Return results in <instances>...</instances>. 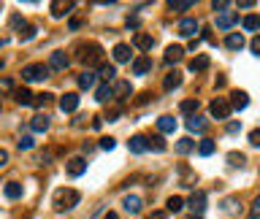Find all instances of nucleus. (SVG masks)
I'll list each match as a JSON object with an SVG mask.
<instances>
[{
	"label": "nucleus",
	"mask_w": 260,
	"mask_h": 219,
	"mask_svg": "<svg viewBox=\"0 0 260 219\" xmlns=\"http://www.w3.org/2000/svg\"><path fill=\"white\" fill-rule=\"evenodd\" d=\"M114 97V87H108V84H101V87L95 89V100L98 103H108Z\"/></svg>",
	"instance_id": "nucleus-21"
},
{
	"label": "nucleus",
	"mask_w": 260,
	"mask_h": 219,
	"mask_svg": "<svg viewBox=\"0 0 260 219\" xmlns=\"http://www.w3.org/2000/svg\"><path fill=\"white\" fill-rule=\"evenodd\" d=\"M79 27H82V19H76V16H73V19H71V30H79Z\"/></svg>",
	"instance_id": "nucleus-53"
},
{
	"label": "nucleus",
	"mask_w": 260,
	"mask_h": 219,
	"mask_svg": "<svg viewBox=\"0 0 260 219\" xmlns=\"http://www.w3.org/2000/svg\"><path fill=\"white\" fill-rule=\"evenodd\" d=\"M209 111H211V117H214V119L222 122V119L230 117V111H233V108H230V100H225V97H214V100H211V106H209Z\"/></svg>",
	"instance_id": "nucleus-3"
},
{
	"label": "nucleus",
	"mask_w": 260,
	"mask_h": 219,
	"mask_svg": "<svg viewBox=\"0 0 260 219\" xmlns=\"http://www.w3.org/2000/svg\"><path fill=\"white\" fill-rule=\"evenodd\" d=\"M52 68L44 65V62H33V65H25L22 68V79L25 82H44L46 76H49Z\"/></svg>",
	"instance_id": "nucleus-2"
},
{
	"label": "nucleus",
	"mask_w": 260,
	"mask_h": 219,
	"mask_svg": "<svg viewBox=\"0 0 260 219\" xmlns=\"http://www.w3.org/2000/svg\"><path fill=\"white\" fill-rule=\"evenodd\" d=\"M114 95L122 97V100H125V97H130L133 95V84L130 82H122V79H119V82H114Z\"/></svg>",
	"instance_id": "nucleus-19"
},
{
	"label": "nucleus",
	"mask_w": 260,
	"mask_h": 219,
	"mask_svg": "<svg viewBox=\"0 0 260 219\" xmlns=\"http://www.w3.org/2000/svg\"><path fill=\"white\" fill-rule=\"evenodd\" d=\"M71 8H73V3H52V16L54 19H60V16H65V14H71Z\"/></svg>",
	"instance_id": "nucleus-24"
},
{
	"label": "nucleus",
	"mask_w": 260,
	"mask_h": 219,
	"mask_svg": "<svg viewBox=\"0 0 260 219\" xmlns=\"http://www.w3.org/2000/svg\"><path fill=\"white\" fill-rule=\"evenodd\" d=\"M87 171V160L84 157H71L68 160V174L71 176H82Z\"/></svg>",
	"instance_id": "nucleus-14"
},
{
	"label": "nucleus",
	"mask_w": 260,
	"mask_h": 219,
	"mask_svg": "<svg viewBox=\"0 0 260 219\" xmlns=\"http://www.w3.org/2000/svg\"><path fill=\"white\" fill-rule=\"evenodd\" d=\"M211 65V60L206 54H198V57H193V60H190V71L193 73H198V71H206V68Z\"/></svg>",
	"instance_id": "nucleus-18"
},
{
	"label": "nucleus",
	"mask_w": 260,
	"mask_h": 219,
	"mask_svg": "<svg viewBox=\"0 0 260 219\" xmlns=\"http://www.w3.org/2000/svg\"><path fill=\"white\" fill-rule=\"evenodd\" d=\"M8 163V152H5V149H0V165H5Z\"/></svg>",
	"instance_id": "nucleus-52"
},
{
	"label": "nucleus",
	"mask_w": 260,
	"mask_h": 219,
	"mask_svg": "<svg viewBox=\"0 0 260 219\" xmlns=\"http://www.w3.org/2000/svg\"><path fill=\"white\" fill-rule=\"evenodd\" d=\"M201 46V38H193V41H190V51H195Z\"/></svg>",
	"instance_id": "nucleus-54"
},
{
	"label": "nucleus",
	"mask_w": 260,
	"mask_h": 219,
	"mask_svg": "<svg viewBox=\"0 0 260 219\" xmlns=\"http://www.w3.org/2000/svg\"><path fill=\"white\" fill-rule=\"evenodd\" d=\"M176 154H190L195 149V138H182V141H176Z\"/></svg>",
	"instance_id": "nucleus-28"
},
{
	"label": "nucleus",
	"mask_w": 260,
	"mask_h": 219,
	"mask_svg": "<svg viewBox=\"0 0 260 219\" xmlns=\"http://www.w3.org/2000/svg\"><path fill=\"white\" fill-rule=\"evenodd\" d=\"M149 100H152V92H144V95L138 97V106H144V103H149Z\"/></svg>",
	"instance_id": "nucleus-51"
},
{
	"label": "nucleus",
	"mask_w": 260,
	"mask_h": 219,
	"mask_svg": "<svg viewBox=\"0 0 260 219\" xmlns=\"http://www.w3.org/2000/svg\"><path fill=\"white\" fill-rule=\"evenodd\" d=\"M252 5H255L252 0H241V3H239V8H252Z\"/></svg>",
	"instance_id": "nucleus-56"
},
{
	"label": "nucleus",
	"mask_w": 260,
	"mask_h": 219,
	"mask_svg": "<svg viewBox=\"0 0 260 219\" xmlns=\"http://www.w3.org/2000/svg\"><path fill=\"white\" fill-rule=\"evenodd\" d=\"M16 146H19V152H27V149H33V138L30 135H22Z\"/></svg>",
	"instance_id": "nucleus-40"
},
{
	"label": "nucleus",
	"mask_w": 260,
	"mask_h": 219,
	"mask_svg": "<svg viewBox=\"0 0 260 219\" xmlns=\"http://www.w3.org/2000/svg\"><path fill=\"white\" fill-rule=\"evenodd\" d=\"M141 209H144V200L138 198V195H130V198H125V211H128V214H138Z\"/></svg>",
	"instance_id": "nucleus-20"
},
{
	"label": "nucleus",
	"mask_w": 260,
	"mask_h": 219,
	"mask_svg": "<svg viewBox=\"0 0 260 219\" xmlns=\"http://www.w3.org/2000/svg\"><path fill=\"white\" fill-rule=\"evenodd\" d=\"M157 130L160 132H173V130H176V119L168 117V114H165V117H160L157 119Z\"/></svg>",
	"instance_id": "nucleus-25"
},
{
	"label": "nucleus",
	"mask_w": 260,
	"mask_h": 219,
	"mask_svg": "<svg viewBox=\"0 0 260 219\" xmlns=\"http://www.w3.org/2000/svg\"><path fill=\"white\" fill-rule=\"evenodd\" d=\"M14 95H16V103H19V106H36V92H30V89H16Z\"/></svg>",
	"instance_id": "nucleus-17"
},
{
	"label": "nucleus",
	"mask_w": 260,
	"mask_h": 219,
	"mask_svg": "<svg viewBox=\"0 0 260 219\" xmlns=\"http://www.w3.org/2000/svg\"><path fill=\"white\" fill-rule=\"evenodd\" d=\"M182 57H184V49H182V46H176V44H171L168 49H165V57H163V60H165V65H176Z\"/></svg>",
	"instance_id": "nucleus-9"
},
{
	"label": "nucleus",
	"mask_w": 260,
	"mask_h": 219,
	"mask_svg": "<svg viewBox=\"0 0 260 219\" xmlns=\"http://www.w3.org/2000/svg\"><path fill=\"white\" fill-rule=\"evenodd\" d=\"M119 117H122V106H111V108L106 111V117H103V119H106V122H117Z\"/></svg>",
	"instance_id": "nucleus-38"
},
{
	"label": "nucleus",
	"mask_w": 260,
	"mask_h": 219,
	"mask_svg": "<svg viewBox=\"0 0 260 219\" xmlns=\"http://www.w3.org/2000/svg\"><path fill=\"white\" fill-rule=\"evenodd\" d=\"M239 128H241L239 122H230V125H228V132H239Z\"/></svg>",
	"instance_id": "nucleus-55"
},
{
	"label": "nucleus",
	"mask_w": 260,
	"mask_h": 219,
	"mask_svg": "<svg viewBox=\"0 0 260 219\" xmlns=\"http://www.w3.org/2000/svg\"><path fill=\"white\" fill-rule=\"evenodd\" d=\"M133 46H136V49H141V51H149L155 46V38L147 36V33H136V36H133Z\"/></svg>",
	"instance_id": "nucleus-12"
},
{
	"label": "nucleus",
	"mask_w": 260,
	"mask_h": 219,
	"mask_svg": "<svg viewBox=\"0 0 260 219\" xmlns=\"http://www.w3.org/2000/svg\"><path fill=\"white\" fill-rule=\"evenodd\" d=\"M82 60H84V65L90 68V65H101V60H103V49L98 44H90V46H84V54H82Z\"/></svg>",
	"instance_id": "nucleus-4"
},
{
	"label": "nucleus",
	"mask_w": 260,
	"mask_h": 219,
	"mask_svg": "<svg viewBox=\"0 0 260 219\" xmlns=\"http://www.w3.org/2000/svg\"><path fill=\"white\" fill-rule=\"evenodd\" d=\"M33 130H36V132H46V130H49V117H46V114L33 117Z\"/></svg>",
	"instance_id": "nucleus-29"
},
{
	"label": "nucleus",
	"mask_w": 260,
	"mask_h": 219,
	"mask_svg": "<svg viewBox=\"0 0 260 219\" xmlns=\"http://www.w3.org/2000/svg\"><path fill=\"white\" fill-rule=\"evenodd\" d=\"M11 27H16V30H19V36H22V27H25V19H22L19 14H14V16H11Z\"/></svg>",
	"instance_id": "nucleus-43"
},
{
	"label": "nucleus",
	"mask_w": 260,
	"mask_h": 219,
	"mask_svg": "<svg viewBox=\"0 0 260 219\" xmlns=\"http://www.w3.org/2000/svg\"><path fill=\"white\" fill-rule=\"evenodd\" d=\"M228 5H230L228 0H214V3H211V8H214V11H219V14H225V11H230Z\"/></svg>",
	"instance_id": "nucleus-42"
},
{
	"label": "nucleus",
	"mask_w": 260,
	"mask_h": 219,
	"mask_svg": "<svg viewBox=\"0 0 260 219\" xmlns=\"http://www.w3.org/2000/svg\"><path fill=\"white\" fill-rule=\"evenodd\" d=\"M225 46H228V49H233V51H239L241 46H244V36H241V33H230V36L225 38Z\"/></svg>",
	"instance_id": "nucleus-26"
},
{
	"label": "nucleus",
	"mask_w": 260,
	"mask_h": 219,
	"mask_svg": "<svg viewBox=\"0 0 260 219\" xmlns=\"http://www.w3.org/2000/svg\"><path fill=\"white\" fill-rule=\"evenodd\" d=\"M247 103H250V97H247V92L244 89H236L233 95H230V108H247Z\"/></svg>",
	"instance_id": "nucleus-16"
},
{
	"label": "nucleus",
	"mask_w": 260,
	"mask_h": 219,
	"mask_svg": "<svg viewBox=\"0 0 260 219\" xmlns=\"http://www.w3.org/2000/svg\"><path fill=\"white\" fill-rule=\"evenodd\" d=\"M3 192H5V198L8 200H16V198H22V184L19 181H8L3 187Z\"/></svg>",
	"instance_id": "nucleus-23"
},
{
	"label": "nucleus",
	"mask_w": 260,
	"mask_h": 219,
	"mask_svg": "<svg viewBox=\"0 0 260 219\" xmlns=\"http://www.w3.org/2000/svg\"><path fill=\"white\" fill-rule=\"evenodd\" d=\"M187 206L193 209L195 217H201L204 214V209H206V192H193L190 195V200H187Z\"/></svg>",
	"instance_id": "nucleus-6"
},
{
	"label": "nucleus",
	"mask_w": 260,
	"mask_h": 219,
	"mask_svg": "<svg viewBox=\"0 0 260 219\" xmlns=\"http://www.w3.org/2000/svg\"><path fill=\"white\" fill-rule=\"evenodd\" d=\"M190 219H204V217H195V214H193V217H190Z\"/></svg>",
	"instance_id": "nucleus-58"
},
{
	"label": "nucleus",
	"mask_w": 260,
	"mask_h": 219,
	"mask_svg": "<svg viewBox=\"0 0 260 219\" xmlns=\"http://www.w3.org/2000/svg\"><path fill=\"white\" fill-rule=\"evenodd\" d=\"M22 41H30V38H36V27H25V33H22Z\"/></svg>",
	"instance_id": "nucleus-46"
},
{
	"label": "nucleus",
	"mask_w": 260,
	"mask_h": 219,
	"mask_svg": "<svg viewBox=\"0 0 260 219\" xmlns=\"http://www.w3.org/2000/svg\"><path fill=\"white\" fill-rule=\"evenodd\" d=\"M103 219H119V217H117V214H114V211H108V214H106V217H103Z\"/></svg>",
	"instance_id": "nucleus-57"
},
{
	"label": "nucleus",
	"mask_w": 260,
	"mask_h": 219,
	"mask_svg": "<svg viewBox=\"0 0 260 219\" xmlns=\"http://www.w3.org/2000/svg\"><path fill=\"white\" fill-rule=\"evenodd\" d=\"M168 8H171V11H187V8H195V0H171Z\"/></svg>",
	"instance_id": "nucleus-34"
},
{
	"label": "nucleus",
	"mask_w": 260,
	"mask_h": 219,
	"mask_svg": "<svg viewBox=\"0 0 260 219\" xmlns=\"http://www.w3.org/2000/svg\"><path fill=\"white\" fill-rule=\"evenodd\" d=\"M228 163H230V165H239V168H241V165L247 163V157H244L241 152H230V154H228Z\"/></svg>",
	"instance_id": "nucleus-39"
},
{
	"label": "nucleus",
	"mask_w": 260,
	"mask_h": 219,
	"mask_svg": "<svg viewBox=\"0 0 260 219\" xmlns=\"http://www.w3.org/2000/svg\"><path fill=\"white\" fill-rule=\"evenodd\" d=\"M258 217H260V195L252 200V206H250V219H258Z\"/></svg>",
	"instance_id": "nucleus-41"
},
{
	"label": "nucleus",
	"mask_w": 260,
	"mask_h": 219,
	"mask_svg": "<svg viewBox=\"0 0 260 219\" xmlns=\"http://www.w3.org/2000/svg\"><path fill=\"white\" fill-rule=\"evenodd\" d=\"M79 198H82V195H79L76 189L62 187V189H57V192H54L52 203H54V209H57V211H68V209H73V206L79 203Z\"/></svg>",
	"instance_id": "nucleus-1"
},
{
	"label": "nucleus",
	"mask_w": 260,
	"mask_h": 219,
	"mask_svg": "<svg viewBox=\"0 0 260 219\" xmlns=\"http://www.w3.org/2000/svg\"><path fill=\"white\" fill-rule=\"evenodd\" d=\"M179 36H184V38H190V36H195V30H198V22L193 19V16H187V19H182L179 22Z\"/></svg>",
	"instance_id": "nucleus-11"
},
{
	"label": "nucleus",
	"mask_w": 260,
	"mask_h": 219,
	"mask_svg": "<svg viewBox=\"0 0 260 219\" xmlns=\"http://www.w3.org/2000/svg\"><path fill=\"white\" fill-rule=\"evenodd\" d=\"M0 46H3V41H0Z\"/></svg>",
	"instance_id": "nucleus-60"
},
{
	"label": "nucleus",
	"mask_w": 260,
	"mask_h": 219,
	"mask_svg": "<svg viewBox=\"0 0 260 219\" xmlns=\"http://www.w3.org/2000/svg\"><path fill=\"white\" fill-rule=\"evenodd\" d=\"M79 87H82V89H92V87H95V73L84 71L82 76H79Z\"/></svg>",
	"instance_id": "nucleus-31"
},
{
	"label": "nucleus",
	"mask_w": 260,
	"mask_h": 219,
	"mask_svg": "<svg viewBox=\"0 0 260 219\" xmlns=\"http://www.w3.org/2000/svg\"><path fill=\"white\" fill-rule=\"evenodd\" d=\"M206 128H209V122H206L204 117H198V114H195V117H187V130L190 132H206Z\"/></svg>",
	"instance_id": "nucleus-15"
},
{
	"label": "nucleus",
	"mask_w": 260,
	"mask_h": 219,
	"mask_svg": "<svg viewBox=\"0 0 260 219\" xmlns=\"http://www.w3.org/2000/svg\"><path fill=\"white\" fill-rule=\"evenodd\" d=\"M11 89H14L11 79H0V92H11Z\"/></svg>",
	"instance_id": "nucleus-47"
},
{
	"label": "nucleus",
	"mask_w": 260,
	"mask_h": 219,
	"mask_svg": "<svg viewBox=\"0 0 260 219\" xmlns=\"http://www.w3.org/2000/svg\"><path fill=\"white\" fill-rule=\"evenodd\" d=\"M147 143H149V149H155V152H165V141H163L160 135L147 138Z\"/></svg>",
	"instance_id": "nucleus-36"
},
{
	"label": "nucleus",
	"mask_w": 260,
	"mask_h": 219,
	"mask_svg": "<svg viewBox=\"0 0 260 219\" xmlns=\"http://www.w3.org/2000/svg\"><path fill=\"white\" fill-rule=\"evenodd\" d=\"M49 100H52V97L46 95V92H44V95H36V106H46Z\"/></svg>",
	"instance_id": "nucleus-49"
},
{
	"label": "nucleus",
	"mask_w": 260,
	"mask_h": 219,
	"mask_svg": "<svg viewBox=\"0 0 260 219\" xmlns=\"http://www.w3.org/2000/svg\"><path fill=\"white\" fill-rule=\"evenodd\" d=\"M214 141H211V138H204V141L198 143V154L201 157H209V154H214Z\"/></svg>",
	"instance_id": "nucleus-30"
},
{
	"label": "nucleus",
	"mask_w": 260,
	"mask_h": 219,
	"mask_svg": "<svg viewBox=\"0 0 260 219\" xmlns=\"http://www.w3.org/2000/svg\"><path fill=\"white\" fill-rule=\"evenodd\" d=\"M60 108L65 114L76 111V108H79V95H76V92H65V95L60 97Z\"/></svg>",
	"instance_id": "nucleus-7"
},
{
	"label": "nucleus",
	"mask_w": 260,
	"mask_h": 219,
	"mask_svg": "<svg viewBox=\"0 0 260 219\" xmlns=\"http://www.w3.org/2000/svg\"><path fill=\"white\" fill-rule=\"evenodd\" d=\"M184 203H187V200H182L179 195H171V198H168V211H173V214H179V211L184 209Z\"/></svg>",
	"instance_id": "nucleus-35"
},
{
	"label": "nucleus",
	"mask_w": 260,
	"mask_h": 219,
	"mask_svg": "<svg viewBox=\"0 0 260 219\" xmlns=\"http://www.w3.org/2000/svg\"><path fill=\"white\" fill-rule=\"evenodd\" d=\"M0 71H3V60H0Z\"/></svg>",
	"instance_id": "nucleus-59"
},
{
	"label": "nucleus",
	"mask_w": 260,
	"mask_h": 219,
	"mask_svg": "<svg viewBox=\"0 0 260 219\" xmlns=\"http://www.w3.org/2000/svg\"><path fill=\"white\" fill-rule=\"evenodd\" d=\"M236 22H239V14H236V11H225V14L217 16V27L219 30H230Z\"/></svg>",
	"instance_id": "nucleus-8"
},
{
	"label": "nucleus",
	"mask_w": 260,
	"mask_h": 219,
	"mask_svg": "<svg viewBox=\"0 0 260 219\" xmlns=\"http://www.w3.org/2000/svg\"><path fill=\"white\" fill-rule=\"evenodd\" d=\"M114 60L117 62H130V46L128 44H117L114 46Z\"/></svg>",
	"instance_id": "nucleus-22"
},
{
	"label": "nucleus",
	"mask_w": 260,
	"mask_h": 219,
	"mask_svg": "<svg viewBox=\"0 0 260 219\" xmlns=\"http://www.w3.org/2000/svg\"><path fill=\"white\" fill-rule=\"evenodd\" d=\"M179 111H182V114H193V117H195V111H198V100H195V97L182 100V103H179Z\"/></svg>",
	"instance_id": "nucleus-33"
},
{
	"label": "nucleus",
	"mask_w": 260,
	"mask_h": 219,
	"mask_svg": "<svg viewBox=\"0 0 260 219\" xmlns=\"http://www.w3.org/2000/svg\"><path fill=\"white\" fill-rule=\"evenodd\" d=\"M114 146H117V141H114V138H101V149H106V152H111Z\"/></svg>",
	"instance_id": "nucleus-44"
},
{
	"label": "nucleus",
	"mask_w": 260,
	"mask_h": 219,
	"mask_svg": "<svg viewBox=\"0 0 260 219\" xmlns=\"http://www.w3.org/2000/svg\"><path fill=\"white\" fill-rule=\"evenodd\" d=\"M128 146H130V152H133V154H144V152L149 149L147 135H133L130 141H128Z\"/></svg>",
	"instance_id": "nucleus-13"
},
{
	"label": "nucleus",
	"mask_w": 260,
	"mask_h": 219,
	"mask_svg": "<svg viewBox=\"0 0 260 219\" xmlns=\"http://www.w3.org/2000/svg\"><path fill=\"white\" fill-rule=\"evenodd\" d=\"M250 143H252V146H260V128H255L250 132Z\"/></svg>",
	"instance_id": "nucleus-45"
},
{
	"label": "nucleus",
	"mask_w": 260,
	"mask_h": 219,
	"mask_svg": "<svg viewBox=\"0 0 260 219\" xmlns=\"http://www.w3.org/2000/svg\"><path fill=\"white\" fill-rule=\"evenodd\" d=\"M68 65H71V57H68L65 51H52V57H49V68L52 71H65Z\"/></svg>",
	"instance_id": "nucleus-5"
},
{
	"label": "nucleus",
	"mask_w": 260,
	"mask_h": 219,
	"mask_svg": "<svg viewBox=\"0 0 260 219\" xmlns=\"http://www.w3.org/2000/svg\"><path fill=\"white\" fill-rule=\"evenodd\" d=\"M241 25H244V30H252V33H255L258 27H260V16H258V14H247L244 19H241Z\"/></svg>",
	"instance_id": "nucleus-32"
},
{
	"label": "nucleus",
	"mask_w": 260,
	"mask_h": 219,
	"mask_svg": "<svg viewBox=\"0 0 260 219\" xmlns=\"http://www.w3.org/2000/svg\"><path fill=\"white\" fill-rule=\"evenodd\" d=\"M252 54H255V57H260V36H255V38H252Z\"/></svg>",
	"instance_id": "nucleus-48"
},
{
	"label": "nucleus",
	"mask_w": 260,
	"mask_h": 219,
	"mask_svg": "<svg viewBox=\"0 0 260 219\" xmlns=\"http://www.w3.org/2000/svg\"><path fill=\"white\" fill-rule=\"evenodd\" d=\"M101 76L106 79V82H111V79L117 76V68H114V65H108V62H103V65H101Z\"/></svg>",
	"instance_id": "nucleus-37"
},
{
	"label": "nucleus",
	"mask_w": 260,
	"mask_h": 219,
	"mask_svg": "<svg viewBox=\"0 0 260 219\" xmlns=\"http://www.w3.org/2000/svg\"><path fill=\"white\" fill-rule=\"evenodd\" d=\"M163 87L165 89H176V87H182V73L179 71H173V73H168V76H165V82H163Z\"/></svg>",
	"instance_id": "nucleus-27"
},
{
	"label": "nucleus",
	"mask_w": 260,
	"mask_h": 219,
	"mask_svg": "<svg viewBox=\"0 0 260 219\" xmlns=\"http://www.w3.org/2000/svg\"><path fill=\"white\" fill-rule=\"evenodd\" d=\"M149 71H152V60H149V57H136V60H133V73H136V76H147Z\"/></svg>",
	"instance_id": "nucleus-10"
},
{
	"label": "nucleus",
	"mask_w": 260,
	"mask_h": 219,
	"mask_svg": "<svg viewBox=\"0 0 260 219\" xmlns=\"http://www.w3.org/2000/svg\"><path fill=\"white\" fill-rule=\"evenodd\" d=\"M168 214H165V211H152V214H147V219H165Z\"/></svg>",
	"instance_id": "nucleus-50"
}]
</instances>
